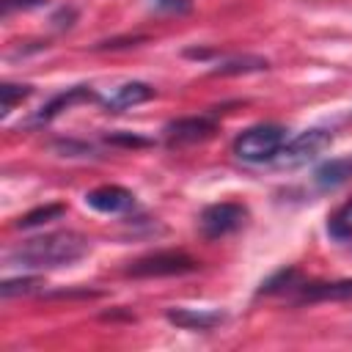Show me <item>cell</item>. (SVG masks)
<instances>
[{
  "mask_svg": "<svg viewBox=\"0 0 352 352\" xmlns=\"http://www.w3.org/2000/svg\"><path fill=\"white\" fill-rule=\"evenodd\" d=\"M88 253V239L77 231H52L36 239L22 242L8 253L11 264L28 267V270H50V267H66L74 264Z\"/></svg>",
  "mask_w": 352,
  "mask_h": 352,
  "instance_id": "1",
  "label": "cell"
},
{
  "mask_svg": "<svg viewBox=\"0 0 352 352\" xmlns=\"http://www.w3.org/2000/svg\"><path fill=\"white\" fill-rule=\"evenodd\" d=\"M283 143H286V129L280 124H256L234 140V154L242 162L258 165V162L275 160L280 154Z\"/></svg>",
  "mask_w": 352,
  "mask_h": 352,
  "instance_id": "2",
  "label": "cell"
},
{
  "mask_svg": "<svg viewBox=\"0 0 352 352\" xmlns=\"http://www.w3.org/2000/svg\"><path fill=\"white\" fill-rule=\"evenodd\" d=\"M198 261L182 250H160L151 256H143L126 267V275L132 278H162V275H184L192 272Z\"/></svg>",
  "mask_w": 352,
  "mask_h": 352,
  "instance_id": "3",
  "label": "cell"
},
{
  "mask_svg": "<svg viewBox=\"0 0 352 352\" xmlns=\"http://www.w3.org/2000/svg\"><path fill=\"white\" fill-rule=\"evenodd\" d=\"M330 140H333V135H330L327 129H305V132H300L297 138H292L289 143H283V148H280V154H278L275 160H278V165H283V168L302 165V162L314 160L316 154H322V151L330 146Z\"/></svg>",
  "mask_w": 352,
  "mask_h": 352,
  "instance_id": "4",
  "label": "cell"
},
{
  "mask_svg": "<svg viewBox=\"0 0 352 352\" xmlns=\"http://www.w3.org/2000/svg\"><path fill=\"white\" fill-rule=\"evenodd\" d=\"M245 206L234 204V201H223V204H212L201 212V234L206 239H220L231 231H236L245 223Z\"/></svg>",
  "mask_w": 352,
  "mask_h": 352,
  "instance_id": "5",
  "label": "cell"
},
{
  "mask_svg": "<svg viewBox=\"0 0 352 352\" xmlns=\"http://www.w3.org/2000/svg\"><path fill=\"white\" fill-rule=\"evenodd\" d=\"M217 129V121L209 116H190V118H176L165 126V140L168 146H184V143H198L206 140Z\"/></svg>",
  "mask_w": 352,
  "mask_h": 352,
  "instance_id": "6",
  "label": "cell"
},
{
  "mask_svg": "<svg viewBox=\"0 0 352 352\" xmlns=\"http://www.w3.org/2000/svg\"><path fill=\"white\" fill-rule=\"evenodd\" d=\"M85 204L102 214H121L135 204V195L121 184H102L85 192Z\"/></svg>",
  "mask_w": 352,
  "mask_h": 352,
  "instance_id": "7",
  "label": "cell"
},
{
  "mask_svg": "<svg viewBox=\"0 0 352 352\" xmlns=\"http://www.w3.org/2000/svg\"><path fill=\"white\" fill-rule=\"evenodd\" d=\"M91 99H96V94L94 91H88L85 85H77V88H69V91H60L58 96H52L36 116H33V121L30 124H47V121H52L58 113H63V110H69L72 104H77V102H91Z\"/></svg>",
  "mask_w": 352,
  "mask_h": 352,
  "instance_id": "8",
  "label": "cell"
},
{
  "mask_svg": "<svg viewBox=\"0 0 352 352\" xmlns=\"http://www.w3.org/2000/svg\"><path fill=\"white\" fill-rule=\"evenodd\" d=\"M352 179V157H336V160H327L322 162L316 170H314V184L319 190H336L341 184H346Z\"/></svg>",
  "mask_w": 352,
  "mask_h": 352,
  "instance_id": "9",
  "label": "cell"
},
{
  "mask_svg": "<svg viewBox=\"0 0 352 352\" xmlns=\"http://www.w3.org/2000/svg\"><path fill=\"white\" fill-rule=\"evenodd\" d=\"M327 300H352V280L308 283L297 297V302H327Z\"/></svg>",
  "mask_w": 352,
  "mask_h": 352,
  "instance_id": "10",
  "label": "cell"
},
{
  "mask_svg": "<svg viewBox=\"0 0 352 352\" xmlns=\"http://www.w3.org/2000/svg\"><path fill=\"white\" fill-rule=\"evenodd\" d=\"M223 319H226V314H220V311H195V308H170L168 311V322L179 324L184 330H212Z\"/></svg>",
  "mask_w": 352,
  "mask_h": 352,
  "instance_id": "11",
  "label": "cell"
},
{
  "mask_svg": "<svg viewBox=\"0 0 352 352\" xmlns=\"http://www.w3.org/2000/svg\"><path fill=\"white\" fill-rule=\"evenodd\" d=\"M154 96V88L146 85V82H124L118 85L110 96H107V110L110 113H118V110H126V107H135L140 102H148Z\"/></svg>",
  "mask_w": 352,
  "mask_h": 352,
  "instance_id": "12",
  "label": "cell"
},
{
  "mask_svg": "<svg viewBox=\"0 0 352 352\" xmlns=\"http://www.w3.org/2000/svg\"><path fill=\"white\" fill-rule=\"evenodd\" d=\"M327 234L338 242H346L352 239V201H346L344 206H338L330 220H327Z\"/></svg>",
  "mask_w": 352,
  "mask_h": 352,
  "instance_id": "13",
  "label": "cell"
},
{
  "mask_svg": "<svg viewBox=\"0 0 352 352\" xmlns=\"http://www.w3.org/2000/svg\"><path fill=\"white\" fill-rule=\"evenodd\" d=\"M261 69H267V60L264 58L245 55V58H234V60L220 63L217 69H212V74L214 77H228V74H248V72H261Z\"/></svg>",
  "mask_w": 352,
  "mask_h": 352,
  "instance_id": "14",
  "label": "cell"
},
{
  "mask_svg": "<svg viewBox=\"0 0 352 352\" xmlns=\"http://www.w3.org/2000/svg\"><path fill=\"white\" fill-rule=\"evenodd\" d=\"M66 212V206H60V204H50V206H41V209H33V212H28L25 217H19V228H33V226H41V223H47V220H55V217H60Z\"/></svg>",
  "mask_w": 352,
  "mask_h": 352,
  "instance_id": "15",
  "label": "cell"
},
{
  "mask_svg": "<svg viewBox=\"0 0 352 352\" xmlns=\"http://www.w3.org/2000/svg\"><path fill=\"white\" fill-rule=\"evenodd\" d=\"M25 96H30V85H14V82H3L0 85V113H11L16 102H22Z\"/></svg>",
  "mask_w": 352,
  "mask_h": 352,
  "instance_id": "16",
  "label": "cell"
},
{
  "mask_svg": "<svg viewBox=\"0 0 352 352\" xmlns=\"http://www.w3.org/2000/svg\"><path fill=\"white\" fill-rule=\"evenodd\" d=\"M41 286V278H11V280H3L0 286V294L3 297H16V294H30Z\"/></svg>",
  "mask_w": 352,
  "mask_h": 352,
  "instance_id": "17",
  "label": "cell"
},
{
  "mask_svg": "<svg viewBox=\"0 0 352 352\" xmlns=\"http://www.w3.org/2000/svg\"><path fill=\"white\" fill-rule=\"evenodd\" d=\"M292 278H297V272H294V270H280L278 275H272L270 280H264V283H261V294H264V292L270 294V292H278V289H283V286H286Z\"/></svg>",
  "mask_w": 352,
  "mask_h": 352,
  "instance_id": "18",
  "label": "cell"
},
{
  "mask_svg": "<svg viewBox=\"0 0 352 352\" xmlns=\"http://www.w3.org/2000/svg\"><path fill=\"white\" fill-rule=\"evenodd\" d=\"M151 3H154V8L168 11V14H182L190 8V0H151Z\"/></svg>",
  "mask_w": 352,
  "mask_h": 352,
  "instance_id": "19",
  "label": "cell"
},
{
  "mask_svg": "<svg viewBox=\"0 0 352 352\" xmlns=\"http://www.w3.org/2000/svg\"><path fill=\"white\" fill-rule=\"evenodd\" d=\"M44 0H0V11L3 14H11L14 8H36L41 6Z\"/></svg>",
  "mask_w": 352,
  "mask_h": 352,
  "instance_id": "20",
  "label": "cell"
}]
</instances>
